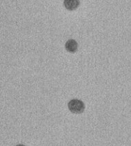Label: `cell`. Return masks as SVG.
<instances>
[{
  "mask_svg": "<svg viewBox=\"0 0 131 146\" xmlns=\"http://www.w3.org/2000/svg\"><path fill=\"white\" fill-rule=\"evenodd\" d=\"M68 108L73 113L80 114L85 111V104L80 100L75 98L68 103Z\"/></svg>",
  "mask_w": 131,
  "mask_h": 146,
  "instance_id": "6da1fadb",
  "label": "cell"
},
{
  "mask_svg": "<svg viewBox=\"0 0 131 146\" xmlns=\"http://www.w3.org/2000/svg\"><path fill=\"white\" fill-rule=\"evenodd\" d=\"M64 7L69 11H73L80 6V0H64Z\"/></svg>",
  "mask_w": 131,
  "mask_h": 146,
  "instance_id": "7a4b0ae2",
  "label": "cell"
},
{
  "mask_svg": "<svg viewBox=\"0 0 131 146\" xmlns=\"http://www.w3.org/2000/svg\"><path fill=\"white\" fill-rule=\"evenodd\" d=\"M77 48H78V44L75 40L69 39L66 42L65 48L69 52L75 53L77 50Z\"/></svg>",
  "mask_w": 131,
  "mask_h": 146,
  "instance_id": "3957f363",
  "label": "cell"
},
{
  "mask_svg": "<svg viewBox=\"0 0 131 146\" xmlns=\"http://www.w3.org/2000/svg\"><path fill=\"white\" fill-rule=\"evenodd\" d=\"M16 146H26V145H22V144H18V145H17Z\"/></svg>",
  "mask_w": 131,
  "mask_h": 146,
  "instance_id": "277c9868",
  "label": "cell"
}]
</instances>
